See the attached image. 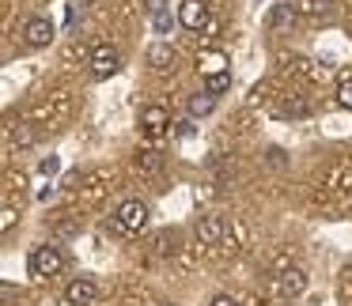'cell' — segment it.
<instances>
[{
    "instance_id": "obj_15",
    "label": "cell",
    "mask_w": 352,
    "mask_h": 306,
    "mask_svg": "<svg viewBox=\"0 0 352 306\" xmlns=\"http://www.w3.org/2000/svg\"><path fill=\"white\" fill-rule=\"evenodd\" d=\"M299 12H303V16H326L329 0H303V4H299Z\"/></svg>"
},
{
    "instance_id": "obj_1",
    "label": "cell",
    "mask_w": 352,
    "mask_h": 306,
    "mask_svg": "<svg viewBox=\"0 0 352 306\" xmlns=\"http://www.w3.org/2000/svg\"><path fill=\"white\" fill-rule=\"evenodd\" d=\"M27 268H31V276H57V272L65 268L61 246H54V242L34 246V250H31V261H27Z\"/></svg>"
},
{
    "instance_id": "obj_3",
    "label": "cell",
    "mask_w": 352,
    "mask_h": 306,
    "mask_svg": "<svg viewBox=\"0 0 352 306\" xmlns=\"http://www.w3.org/2000/svg\"><path fill=\"white\" fill-rule=\"evenodd\" d=\"M87 64H91V76L95 80H110L118 69H122V54H118L110 42H99V46L91 49V57H87Z\"/></svg>"
},
{
    "instance_id": "obj_4",
    "label": "cell",
    "mask_w": 352,
    "mask_h": 306,
    "mask_svg": "<svg viewBox=\"0 0 352 306\" xmlns=\"http://www.w3.org/2000/svg\"><path fill=\"white\" fill-rule=\"evenodd\" d=\"M54 38H57V27H54V19H50V16H31L23 23V42L31 49H46Z\"/></svg>"
},
{
    "instance_id": "obj_2",
    "label": "cell",
    "mask_w": 352,
    "mask_h": 306,
    "mask_svg": "<svg viewBox=\"0 0 352 306\" xmlns=\"http://www.w3.org/2000/svg\"><path fill=\"white\" fill-rule=\"evenodd\" d=\"M114 220L122 223L125 235H140V231L148 227V220H152V208H148V200H122Z\"/></svg>"
},
{
    "instance_id": "obj_18",
    "label": "cell",
    "mask_w": 352,
    "mask_h": 306,
    "mask_svg": "<svg viewBox=\"0 0 352 306\" xmlns=\"http://www.w3.org/2000/svg\"><path fill=\"white\" fill-rule=\"evenodd\" d=\"M144 8H148V16H163V12H167V0H144Z\"/></svg>"
},
{
    "instance_id": "obj_5",
    "label": "cell",
    "mask_w": 352,
    "mask_h": 306,
    "mask_svg": "<svg viewBox=\"0 0 352 306\" xmlns=\"http://www.w3.org/2000/svg\"><path fill=\"white\" fill-rule=\"evenodd\" d=\"M95 295H99V283L91 276H76V280L65 287V306H91Z\"/></svg>"
},
{
    "instance_id": "obj_24",
    "label": "cell",
    "mask_w": 352,
    "mask_h": 306,
    "mask_svg": "<svg viewBox=\"0 0 352 306\" xmlns=\"http://www.w3.org/2000/svg\"><path fill=\"white\" fill-rule=\"evenodd\" d=\"M167 306H170V303H167Z\"/></svg>"
},
{
    "instance_id": "obj_17",
    "label": "cell",
    "mask_w": 352,
    "mask_h": 306,
    "mask_svg": "<svg viewBox=\"0 0 352 306\" xmlns=\"http://www.w3.org/2000/svg\"><path fill=\"white\" fill-rule=\"evenodd\" d=\"M0 227H4V231L16 227V208H12V204H4V212H0Z\"/></svg>"
},
{
    "instance_id": "obj_6",
    "label": "cell",
    "mask_w": 352,
    "mask_h": 306,
    "mask_svg": "<svg viewBox=\"0 0 352 306\" xmlns=\"http://www.w3.org/2000/svg\"><path fill=\"white\" fill-rule=\"evenodd\" d=\"M178 23H182L186 31H201V27L208 23V4L205 0H182V4H178Z\"/></svg>"
},
{
    "instance_id": "obj_8",
    "label": "cell",
    "mask_w": 352,
    "mask_h": 306,
    "mask_svg": "<svg viewBox=\"0 0 352 306\" xmlns=\"http://www.w3.org/2000/svg\"><path fill=\"white\" fill-rule=\"evenodd\" d=\"M175 61H178V54H175L170 42H152V46H148V64H152L155 72H170Z\"/></svg>"
},
{
    "instance_id": "obj_9",
    "label": "cell",
    "mask_w": 352,
    "mask_h": 306,
    "mask_svg": "<svg viewBox=\"0 0 352 306\" xmlns=\"http://www.w3.org/2000/svg\"><path fill=\"white\" fill-rule=\"evenodd\" d=\"M193 231H197V238H201L205 246L220 242V238H223V215H212V212H208V215H201V220H197V227H193Z\"/></svg>"
},
{
    "instance_id": "obj_7",
    "label": "cell",
    "mask_w": 352,
    "mask_h": 306,
    "mask_svg": "<svg viewBox=\"0 0 352 306\" xmlns=\"http://www.w3.org/2000/svg\"><path fill=\"white\" fill-rule=\"evenodd\" d=\"M140 125H144V132L152 140H160L163 132L170 129V114L163 106H144V110H140Z\"/></svg>"
},
{
    "instance_id": "obj_20",
    "label": "cell",
    "mask_w": 352,
    "mask_h": 306,
    "mask_svg": "<svg viewBox=\"0 0 352 306\" xmlns=\"http://www.w3.org/2000/svg\"><path fill=\"white\" fill-rule=\"evenodd\" d=\"M57 167H61V163H57V155H50V159H42V163H38V170H42V174H54Z\"/></svg>"
},
{
    "instance_id": "obj_11",
    "label": "cell",
    "mask_w": 352,
    "mask_h": 306,
    "mask_svg": "<svg viewBox=\"0 0 352 306\" xmlns=\"http://www.w3.org/2000/svg\"><path fill=\"white\" fill-rule=\"evenodd\" d=\"M186 110H190V117H208V114L216 110V95H208V91H197V95L190 99V106H186Z\"/></svg>"
},
{
    "instance_id": "obj_16",
    "label": "cell",
    "mask_w": 352,
    "mask_h": 306,
    "mask_svg": "<svg viewBox=\"0 0 352 306\" xmlns=\"http://www.w3.org/2000/svg\"><path fill=\"white\" fill-rule=\"evenodd\" d=\"M292 19V4H276L273 16H269V27H284Z\"/></svg>"
},
{
    "instance_id": "obj_13",
    "label": "cell",
    "mask_w": 352,
    "mask_h": 306,
    "mask_svg": "<svg viewBox=\"0 0 352 306\" xmlns=\"http://www.w3.org/2000/svg\"><path fill=\"white\" fill-rule=\"evenodd\" d=\"M231 87V72H216V76H205V91L208 95H223Z\"/></svg>"
},
{
    "instance_id": "obj_23",
    "label": "cell",
    "mask_w": 352,
    "mask_h": 306,
    "mask_svg": "<svg viewBox=\"0 0 352 306\" xmlns=\"http://www.w3.org/2000/svg\"><path fill=\"white\" fill-rule=\"evenodd\" d=\"M76 4H91V0H72V8H76Z\"/></svg>"
},
{
    "instance_id": "obj_12",
    "label": "cell",
    "mask_w": 352,
    "mask_h": 306,
    "mask_svg": "<svg viewBox=\"0 0 352 306\" xmlns=\"http://www.w3.org/2000/svg\"><path fill=\"white\" fill-rule=\"evenodd\" d=\"M201 72H205V76H216V72H231V69H228V57H223L220 49H212V54H201Z\"/></svg>"
},
{
    "instance_id": "obj_22",
    "label": "cell",
    "mask_w": 352,
    "mask_h": 306,
    "mask_svg": "<svg viewBox=\"0 0 352 306\" xmlns=\"http://www.w3.org/2000/svg\"><path fill=\"white\" fill-rule=\"evenodd\" d=\"M178 137H193V121H182V125H178Z\"/></svg>"
},
{
    "instance_id": "obj_14",
    "label": "cell",
    "mask_w": 352,
    "mask_h": 306,
    "mask_svg": "<svg viewBox=\"0 0 352 306\" xmlns=\"http://www.w3.org/2000/svg\"><path fill=\"white\" fill-rule=\"evenodd\" d=\"M337 106L352 110V76H344L341 84H337Z\"/></svg>"
},
{
    "instance_id": "obj_19",
    "label": "cell",
    "mask_w": 352,
    "mask_h": 306,
    "mask_svg": "<svg viewBox=\"0 0 352 306\" xmlns=\"http://www.w3.org/2000/svg\"><path fill=\"white\" fill-rule=\"evenodd\" d=\"M208 306H239V298L235 295H212V298H208Z\"/></svg>"
},
{
    "instance_id": "obj_10",
    "label": "cell",
    "mask_w": 352,
    "mask_h": 306,
    "mask_svg": "<svg viewBox=\"0 0 352 306\" xmlns=\"http://www.w3.org/2000/svg\"><path fill=\"white\" fill-rule=\"evenodd\" d=\"M303 287H307V272H303V268H288V272L280 276V291H284V295H303Z\"/></svg>"
},
{
    "instance_id": "obj_21",
    "label": "cell",
    "mask_w": 352,
    "mask_h": 306,
    "mask_svg": "<svg viewBox=\"0 0 352 306\" xmlns=\"http://www.w3.org/2000/svg\"><path fill=\"white\" fill-rule=\"evenodd\" d=\"M269 163H273V167H284V152H280V148H269Z\"/></svg>"
}]
</instances>
